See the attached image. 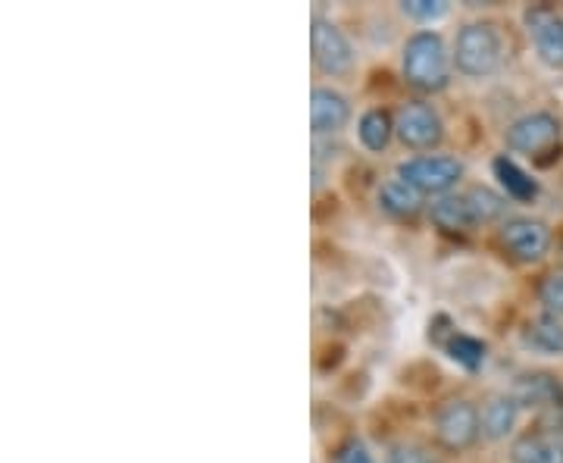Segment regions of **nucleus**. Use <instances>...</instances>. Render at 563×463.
Segmentation results:
<instances>
[{
  "instance_id": "9b49d317",
  "label": "nucleus",
  "mask_w": 563,
  "mask_h": 463,
  "mask_svg": "<svg viewBox=\"0 0 563 463\" xmlns=\"http://www.w3.org/2000/svg\"><path fill=\"white\" fill-rule=\"evenodd\" d=\"M510 395L520 407H554L563 401V385L551 373H523Z\"/></svg>"
},
{
  "instance_id": "5701e85b",
  "label": "nucleus",
  "mask_w": 563,
  "mask_h": 463,
  "mask_svg": "<svg viewBox=\"0 0 563 463\" xmlns=\"http://www.w3.org/2000/svg\"><path fill=\"white\" fill-rule=\"evenodd\" d=\"M388 463H432L429 461V454L422 451L420 444H395L391 451H388Z\"/></svg>"
},
{
  "instance_id": "6e6552de",
  "label": "nucleus",
  "mask_w": 563,
  "mask_h": 463,
  "mask_svg": "<svg viewBox=\"0 0 563 463\" xmlns=\"http://www.w3.org/2000/svg\"><path fill=\"white\" fill-rule=\"evenodd\" d=\"M504 247L523 263L542 261L551 247V229L539 220H526V217H514L501 225Z\"/></svg>"
},
{
  "instance_id": "f8f14e48",
  "label": "nucleus",
  "mask_w": 563,
  "mask_h": 463,
  "mask_svg": "<svg viewBox=\"0 0 563 463\" xmlns=\"http://www.w3.org/2000/svg\"><path fill=\"white\" fill-rule=\"evenodd\" d=\"M514 463H563V436L558 432H526L510 448Z\"/></svg>"
},
{
  "instance_id": "1a4fd4ad",
  "label": "nucleus",
  "mask_w": 563,
  "mask_h": 463,
  "mask_svg": "<svg viewBox=\"0 0 563 463\" xmlns=\"http://www.w3.org/2000/svg\"><path fill=\"white\" fill-rule=\"evenodd\" d=\"M526 25L536 41V51L548 66H563V20H558L548 7H529Z\"/></svg>"
},
{
  "instance_id": "423d86ee",
  "label": "nucleus",
  "mask_w": 563,
  "mask_h": 463,
  "mask_svg": "<svg viewBox=\"0 0 563 463\" xmlns=\"http://www.w3.org/2000/svg\"><path fill=\"white\" fill-rule=\"evenodd\" d=\"M479 410L470 401H448L435 414V436L448 451H466L479 439Z\"/></svg>"
},
{
  "instance_id": "6ab92c4d",
  "label": "nucleus",
  "mask_w": 563,
  "mask_h": 463,
  "mask_svg": "<svg viewBox=\"0 0 563 463\" xmlns=\"http://www.w3.org/2000/svg\"><path fill=\"white\" fill-rule=\"evenodd\" d=\"M361 142L366 151H385L388 142H391V132H395V122L385 110H366L361 117Z\"/></svg>"
},
{
  "instance_id": "aec40b11",
  "label": "nucleus",
  "mask_w": 563,
  "mask_h": 463,
  "mask_svg": "<svg viewBox=\"0 0 563 463\" xmlns=\"http://www.w3.org/2000/svg\"><path fill=\"white\" fill-rule=\"evenodd\" d=\"M539 298L554 317H563V269L544 276L542 285H539Z\"/></svg>"
},
{
  "instance_id": "39448f33",
  "label": "nucleus",
  "mask_w": 563,
  "mask_h": 463,
  "mask_svg": "<svg viewBox=\"0 0 563 463\" xmlns=\"http://www.w3.org/2000/svg\"><path fill=\"white\" fill-rule=\"evenodd\" d=\"M310 47H313V63L320 66L325 76H344L354 66V51L351 41L344 38L342 29L329 20L317 16L310 29Z\"/></svg>"
},
{
  "instance_id": "2eb2a0df",
  "label": "nucleus",
  "mask_w": 563,
  "mask_h": 463,
  "mask_svg": "<svg viewBox=\"0 0 563 463\" xmlns=\"http://www.w3.org/2000/svg\"><path fill=\"white\" fill-rule=\"evenodd\" d=\"M523 344L544 357H561L563 354V322L554 313H542L523 329Z\"/></svg>"
},
{
  "instance_id": "412c9836",
  "label": "nucleus",
  "mask_w": 563,
  "mask_h": 463,
  "mask_svg": "<svg viewBox=\"0 0 563 463\" xmlns=\"http://www.w3.org/2000/svg\"><path fill=\"white\" fill-rule=\"evenodd\" d=\"M401 10L410 20H439L448 13L444 0H404Z\"/></svg>"
},
{
  "instance_id": "f3484780",
  "label": "nucleus",
  "mask_w": 563,
  "mask_h": 463,
  "mask_svg": "<svg viewBox=\"0 0 563 463\" xmlns=\"http://www.w3.org/2000/svg\"><path fill=\"white\" fill-rule=\"evenodd\" d=\"M492 169H495V179L501 181V188L507 191V198H514V201H532L539 195V181L532 179L523 166H517L510 157H495Z\"/></svg>"
},
{
  "instance_id": "ddd939ff",
  "label": "nucleus",
  "mask_w": 563,
  "mask_h": 463,
  "mask_svg": "<svg viewBox=\"0 0 563 463\" xmlns=\"http://www.w3.org/2000/svg\"><path fill=\"white\" fill-rule=\"evenodd\" d=\"M432 222L442 229V232H451V235H463V232H473L479 220L473 213V207L466 201V195H444L439 201L432 203Z\"/></svg>"
},
{
  "instance_id": "9d476101",
  "label": "nucleus",
  "mask_w": 563,
  "mask_h": 463,
  "mask_svg": "<svg viewBox=\"0 0 563 463\" xmlns=\"http://www.w3.org/2000/svg\"><path fill=\"white\" fill-rule=\"evenodd\" d=\"M347 120H351V107H347V101L339 91H332V88H317L313 91V98H310V122H313L317 135L342 132Z\"/></svg>"
},
{
  "instance_id": "dca6fc26",
  "label": "nucleus",
  "mask_w": 563,
  "mask_h": 463,
  "mask_svg": "<svg viewBox=\"0 0 563 463\" xmlns=\"http://www.w3.org/2000/svg\"><path fill=\"white\" fill-rule=\"evenodd\" d=\"M379 203H383V210H388L398 220H413L422 210V195L404 179H388L379 188Z\"/></svg>"
},
{
  "instance_id": "a211bd4d",
  "label": "nucleus",
  "mask_w": 563,
  "mask_h": 463,
  "mask_svg": "<svg viewBox=\"0 0 563 463\" xmlns=\"http://www.w3.org/2000/svg\"><path fill=\"white\" fill-rule=\"evenodd\" d=\"M444 351H448V357L454 363H461L463 370H470V373H476L479 366L488 357V348L479 339H473V335H466V332H451L448 339H444Z\"/></svg>"
},
{
  "instance_id": "f03ea898",
  "label": "nucleus",
  "mask_w": 563,
  "mask_h": 463,
  "mask_svg": "<svg viewBox=\"0 0 563 463\" xmlns=\"http://www.w3.org/2000/svg\"><path fill=\"white\" fill-rule=\"evenodd\" d=\"M504 60V41L492 22H470L457 32L454 41V63L463 76L483 79L492 76Z\"/></svg>"
},
{
  "instance_id": "4be33fe9",
  "label": "nucleus",
  "mask_w": 563,
  "mask_h": 463,
  "mask_svg": "<svg viewBox=\"0 0 563 463\" xmlns=\"http://www.w3.org/2000/svg\"><path fill=\"white\" fill-rule=\"evenodd\" d=\"M335 463H376L373 454L366 451V444L357 442V439H347V442L335 451Z\"/></svg>"
},
{
  "instance_id": "0eeeda50",
  "label": "nucleus",
  "mask_w": 563,
  "mask_h": 463,
  "mask_svg": "<svg viewBox=\"0 0 563 463\" xmlns=\"http://www.w3.org/2000/svg\"><path fill=\"white\" fill-rule=\"evenodd\" d=\"M395 132L407 147L413 151H432L435 144L442 142L444 125L442 117L422 101H410L404 103L398 110V122H395Z\"/></svg>"
},
{
  "instance_id": "20e7f679",
  "label": "nucleus",
  "mask_w": 563,
  "mask_h": 463,
  "mask_svg": "<svg viewBox=\"0 0 563 463\" xmlns=\"http://www.w3.org/2000/svg\"><path fill=\"white\" fill-rule=\"evenodd\" d=\"M558 142H561V122H558V117L544 113V110L526 113L517 122H510V129H507V147L529 154V157L554 151Z\"/></svg>"
},
{
  "instance_id": "4468645a",
  "label": "nucleus",
  "mask_w": 563,
  "mask_h": 463,
  "mask_svg": "<svg viewBox=\"0 0 563 463\" xmlns=\"http://www.w3.org/2000/svg\"><path fill=\"white\" fill-rule=\"evenodd\" d=\"M517 417H520V404H517L514 395H495V398H488L483 410H479L483 436L485 439H492V442L507 439L510 429L517 426Z\"/></svg>"
},
{
  "instance_id": "7ed1b4c3",
  "label": "nucleus",
  "mask_w": 563,
  "mask_h": 463,
  "mask_svg": "<svg viewBox=\"0 0 563 463\" xmlns=\"http://www.w3.org/2000/svg\"><path fill=\"white\" fill-rule=\"evenodd\" d=\"M463 176V163L457 157H413L398 166V179H404L420 195H444Z\"/></svg>"
},
{
  "instance_id": "f257e3e1",
  "label": "nucleus",
  "mask_w": 563,
  "mask_h": 463,
  "mask_svg": "<svg viewBox=\"0 0 563 463\" xmlns=\"http://www.w3.org/2000/svg\"><path fill=\"white\" fill-rule=\"evenodd\" d=\"M404 79L417 91H442L448 85V47L439 32H417L407 38Z\"/></svg>"
}]
</instances>
